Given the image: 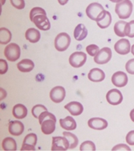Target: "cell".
Returning a JSON list of instances; mask_svg holds the SVG:
<instances>
[{"instance_id": "cell-15", "label": "cell", "mask_w": 134, "mask_h": 151, "mask_svg": "<svg viewBox=\"0 0 134 151\" xmlns=\"http://www.w3.org/2000/svg\"><path fill=\"white\" fill-rule=\"evenodd\" d=\"M64 109H67L72 116H79L84 111V106L82 105L81 103L78 101H72L67 103L64 106Z\"/></svg>"}, {"instance_id": "cell-37", "label": "cell", "mask_w": 134, "mask_h": 151, "mask_svg": "<svg viewBox=\"0 0 134 151\" xmlns=\"http://www.w3.org/2000/svg\"><path fill=\"white\" fill-rule=\"evenodd\" d=\"M8 70V64H7V62H6L5 60L3 59H1L0 60V74L1 75H3L7 72Z\"/></svg>"}, {"instance_id": "cell-6", "label": "cell", "mask_w": 134, "mask_h": 151, "mask_svg": "<svg viewBox=\"0 0 134 151\" xmlns=\"http://www.w3.org/2000/svg\"><path fill=\"white\" fill-rule=\"evenodd\" d=\"M87 60V55L83 52H75L69 57V64L73 68H80L84 66Z\"/></svg>"}, {"instance_id": "cell-1", "label": "cell", "mask_w": 134, "mask_h": 151, "mask_svg": "<svg viewBox=\"0 0 134 151\" xmlns=\"http://www.w3.org/2000/svg\"><path fill=\"white\" fill-rule=\"evenodd\" d=\"M106 12L104 6L98 3H90L86 8V15L90 19L96 22H98L106 14Z\"/></svg>"}, {"instance_id": "cell-41", "label": "cell", "mask_w": 134, "mask_h": 151, "mask_svg": "<svg viewBox=\"0 0 134 151\" xmlns=\"http://www.w3.org/2000/svg\"><path fill=\"white\" fill-rule=\"evenodd\" d=\"M58 1V3L62 5V6H64L65 4H67V2H68V0H57Z\"/></svg>"}, {"instance_id": "cell-32", "label": "cell", "mask_w": 134, "mask_h": 151, "mask_svg": "<svg viewBox=\"0 0 134 151\" xmlns=\"http://www.w3.org/2000/svg\"><path fill=\"white\" fill-rule=\"evenodd\" d=\"M40 14H43V15H46V12L45 10L41 7H39V6H36V7H34L31 10L30 12V19L31 21L32 20V19L35 17V15H40Z\"/></svg>"}, {"instance_id": "cell-20", "label": "cell", "mask_w": 134, "mask_h": 151, "mask_svg": "<svg viewBox=\"0 0 134 151\" xmlns=\"http://www.w3.org/2000/svg\"><path fill=\"white\" fill-rule=\"evenodd\" d=\"M40 32L39 31L33 27L28 28L25 32V38L27 40H28L30 43L35 44L37 43L40 40Z\"/></svg>"}, {"instance_id": "cell-28", "label": "cell", "mask_w": 134, "mask_h": 151, "mask_svg": "<svg viewBox=\"0 0 134 151\" xmlns=\"http://www.w3.org/2000/svg\"><path fill=\"white\" fill-rule=\"evenodd\" d=\"M63 135H64L69 142V144H70V148L71 150L72 149H75L78 145V142H79V140H78V137L75 135V134H72L70 132H67V131H64L63 133Z\"/></svg>"}, {"instance_id": "cell-26", "label": "cell", "mask_w": 134, "mask_h": 151, "mask_svg": "<svg viewBox=\"0 0 134 151\" xmlns=\"http://www.w3.org/2000/svg\"><path fill=\"white\" fill-rule=\"evenodd\" d=\"M0 36H1V40H0L1 45L7 44L8 43H10V41L11 40V32L6 27H1L0 28Z\"/></svg>"}, {"instance_id": "cell-18", "label": "cell", "mask_w": 134, "mask_h": 151, "mask_svg": "<svg viewBox=\"0 0 134 151\" xmlns=\"http://www.w3.org/2000/svg\"><path fill=\"white\" fill-rule=\"evenodd\" d=\"M87 77L89 79V81L92 82H101L103 81L105 78V73L104 71H102L100 68H95L91 70Z\"/></svg>"}, {"instance_id": "cell-5", "label": "cell", "mask_w": 134, "mask_h": 151, "mask_svg": "<svg viewBox=\"0 0 134 151\" xmlns=\"http://www.w3.org/2000/svg\"><path fill=\"white\" fill-rule=\"evenodd\" d=\"M70 148V144L68 140L64 136L53 137L52 143V151H66Z\"/></svg>"}, {"instance_id": "cell-30", "label": "cell", "mask_w": 134, "mask_h": 151, "mask_svg": "<svg viewBox=\"0 0 134 151\" xmlns=\"http://www.w3.org/2000/svg\"><path fill=\"white\" fill-rule=\"evenodd\" d=\"M47 108L45 107L44 105H36L32 108V113L34 117L39 119V115H40L41 113H43V112H44V111H47Z\"/></svg>"}, {"instance_id": "cell-34", "label": "cell", "mask_w": 134, "mask_h": 151, "mask_svg": "<svg viewBox=\"0 0 134 151\" xmlns=\"http://www.w3.org/2000/svg\"><path fill=\"white\" fill-rule=\"evenodd\" d=\"M47 118H51V119H53V120H55V121H56V118H55V115L52 114V113H49V112L47 110V111H44V112H43V113H41L40 115H39V123L41 124L44 120L47 119Z\"/></svg>"}, {"instance_id": "cell-33", "label": "cell", "mask_w": 134, "mask_h": 151, "mask_svg": "<svg viewBox=\"0 0 134 151\" xmlns=\"http://www.w3.org/2000/svg\"><path fill=\"white\" fill-rule=\"evenodd\" d=\"M126 36L129 38H134V20L128 22L126 25Z\"/></svg>"}, {"instance_id": "cell-43", "label": "cell", "mask_w": 134, "mask_h": 151, "mask_svg": "<svg viewBox=\"0 0 134 151\" xmlns=\"http://www.w3.org/2000/svg\"><path fill=\"white\" fill-rule=\"evenodd\" d=\"M110 2H112V3H120V2H121V1H123V0H109Z\"/></svg>"}, {"instance_id": "cell-29", "label": "cell", "mask_w": 134, "mask_h": 151, "mask_svg": "<svg viewBox=\"0 0 134 151\" xmlns=\"http://www.w3.org/2000/svg\"><path fill=\"white\" fill-rule=\"evenodd\" d=\"M96 150V145L91 141H85L80 146V151H95Z\"/></svg>"}, {"instance_id": "cell-25", "label": "cell", "mask_w": 134, "mask_h": 151, "mask_svg": "<svg viewBox=\"0 0 134 151\" xmlns=\"http://www.w3.org/2000/svg\"><path fill=\"white\" fill-rule=\"evenodd\" d=\"M128 22L125 20H119L114 25V32L119 37H125L126 36V25Z\"/></svg>"}, {"instance_id": "cell-16", "label": "cell", "mask_w": 134, "mask_h": 151, "mask_svg": "<svg viewBox=\"0 0 134 151\" xmlns=\"http://www.w3.org/2000/svg\"><path fill=\"white\" fill-rule=\"evenodd\" d=\"M8 131L13 136H19L24 133V124L19 121H12L9 123Z\"/></svg>"}, {"instance_id": "cell-36", "label": "cell", "mask_w": 134, "mask_h": 151, "mask_svg": "<svg viewBox=\"0 0 134 151\" xmlns=\"http://www.w3.org/2000/svg\"><path fill=\"white\" fill-rule=\"evenodd\" d=\"M125 69L127 73L134 75V58L129 60L125 64Z\"/></svg>"}, {"instance_id": "cell-8", "label": "cell", "mask_w": 134, "mask_h": 151, "mask_svg": "<svg viewBox=\"0 0 134 151\" xmlns=\"http://www.w3.org/2000/svg\"><path fill=\"white\" fill-rule=\"evenodd\" d=\"M32 23H34L37 28L41 31H48L51 28V23H50L47 15H35V17L32 19Z\"/></svg>"}, {"instance_id": "cell-2", "label": "cell", "mask_w": 134, "mask_h": 151, "mask_svg": "<svg viewBox=\"0 0 134 151\" xmlns=\"http://www.w3.org/2000/svg\"><path fill=\"white\" fill-rule=\"evenodd\" d=\"M133 9V6L130 0H123L117 3L115 6V12L120 19H127L131 16Z\"/></svg>"}, {"instance_id": "cell-11", "label": "cell", "mask_w": 134, "mask_h": 151, "mask_svg": "<svg viewBox=\"0 0 134 151\" xmlns=\"http://www.w3.org/2000/svg\"><path fill=\"white\" fill-rule=\"evenodd\" d=\"M66 96L65 88L62 86H55L50 92V98L54 103H61Z\"/></svg>"}, {"instance_id": "cell-10", "label": "cell", "mask_w": 134, "mask_h": 151, "mask_svg": "<svg viewBox=\"0 0 134 151\" xmlns=\"http://www.w3.org/2000/svg\"><path fill=\"white\" fill-rule=\"evenodd\" d=\"M37 143V136L35 134H27L24 137V142L22 144L21 151H31L35 150V145Z\"/></svg>"}, {"instance_id": "cell-4", "label": "cell", "mask_w": 134, "mask_h": 151, "mask_svg": "<svg viewBox=\"0 0 134 151\" xmlns=\"http://www.w3.org/2000/svg\"><path fill=\"white\" fill-rule=\"evenodd\" d=\"M21 49L20 47L17 44L11 43L6 45L4 49V55L9 61L15 62L20 58Z\"/></svg>"}, {"instance_id": "cell-44", "label": "cell", "mask_w": 134, "mask_h": 151, "mask_svg": "<svg viewBox=\"0 0 134 151\" xmlns=\"http://www.w3.org/2000/svg\"><path fill=\"white\" fill-rule=\"evenodd\" d=\"M131 53L134 55V44L133 45H132L131 47Z\"/></svg>"}, {"instance_id": "cell-35", "label": "cell", "mask_w": 134, "mask_h": 151, "mask_svg": "<svg viewBox=\"0 0 134 151\" xmlns=\"http://www.w3.org/2000/svg\"><path fill=\"white\" fill-rule=\"evenodd\" d=\"M11 5L15 8L19 9V10H22L25 7V2L24 0H10Z\"/></svg>"}, {"instance_id": "cell-45", "label": "cell", "mask_w": 134, "mask_h": 151, "mask_svg": "<svg viewBox=\"0 0 134 151\" xmlns=\"http://www.w3.org/2000/svg\"><path fill=\"white\" fill-rule=\"evenodd\" d=\"M6 2V0H1V6L4 5V3Z\"/></svg>"}, {"instance_id": "cell-38", "label": "cell", "mask_w": 134, "mask_h": 151, "mask_svg": "<svg viewBox=\"0 0 134 151\" xmlns=\"http://www.w3.org/2000/svg\"><path fill=\"white\" fill-rule=\"evenodd\" d=\"M113 151H131V149L128 147V145H125V144H118V145H115L113 148L112 149Z\"/></svg>"}, {"instance_id": "cell-42", "label": "cell", "mask_w": 134, "mask_h": 151, "mask_svg": "<svg viewBox=\"0 0 134 151\" xmlns=\"http://www.w3.org/2000/svg\"><path fill=\"white\" fill-rule=\"evenodd\" d=\"M129 116H130V119L132 120V122H134V109L131 110V112H130V114H129Z\"/></svg>"}, {"instance_id": "cell-9", "label": "cell", "mask_w": 134, "mask_h": 151, "mask_svg": "<svg viewBox=\"0 0 134 151\" xmlns=\"http://www.w3.org/2000/svg\"><path fill=\"white\" fill-rule=\"evenodd\" d=\"M106 100L110 105H118L123 101L122 93L117 88H113L108 91L106 94Z\"/></svg>"}, {"instance_id": "cell-14", "label": "cell", "mask_w": 134, "mask_h": 151, "mask_svg": "<svg viewBox=\"0 0 134 151\" xmlns=\"http://www.w3.org/2000/svg\"><path fill=\"white\" fill-rule=\"evenodd\" d=\"M87 125L95 130H103L108 127V122L101 117H92L88 120Z\"/></svg>"}, {"instance_id": "cell-17", "label": "cell", "mask_w": 134, "mask_h": 151, "mask_svg": "<svg viewBox=\"0 0 134 151\" xmlns=\"http://www.w3.org/2000/svg\"><path fill=\"white\" fill-rule=\"evenodd\" d=\"M55 122L56 121L51 118H47L43 121L41 123V131L45 135H49L54 133L55 130Z\"/></svg>"}, {"instance_id": "cell-21", "label": "cell", "mask_w": 134, "mask_h": 151, "mask_svg": "<svg viewBox=\"0 0 134 151\" xmlns=\"http://www.w3.org/2000/svg\"><path fill=\"white\" fill-rule=\"evenodd\" d=\"M35 64L32 60L29 59H24L19 61L17 64L18 69L22 73H29L31 71L34 69Z\"/></svg>"}, {"instance_id": "cell-31", "label": "cell", "mask_w": 134, "mask_h": 151, "mask_svg": "<svg viewBox=\"0 0 134 151\" xmlns=\"http://www.w3.org/2000/svg\"><path fill=\"white\" fill-rule=\"evenodd\" d=\"M99 47L96 44H90V45L86 47V52L91 56H95L97 53L99 52Z\"/></svg>"}, {"instance_id": "cell-3", "label": "cell", "mask_w": 134, "mask_h": 151, "mask_svg": "<svg viewBox=\"0 0 134 151\" xmlns=\"http://www.w3.org/2000/svg\"><path fill=\"white\" fill-rule=\"evenodd\" d=\"M71 44V38L66 32H61L56 35L54 41L55 49L59 52H64L68 48Z\"/></svg>"}, {"instance_id": "cell-23", "label": "cell", "mask_w": 134, "mask_h": 151, "mask_svg": "<svg viewBox=\"0 0 134 151\" xmlns=\"http://www.w3.org/2000/svg\"><path fill=\"white\" fill-rule=\"evenodd\" d=\"M87 35V29L83 23H79L74 30V38L76 40L81 41Z\"/></svg>"}, {"instance_id": "cell-40", "label": "cell", "mask_w": 134, "mask_h": 151, "mask_svg": "<svg viewBox=\"0 0 134 151\" xmlns=\"http://www.w3.org/2000/svg\"><path fill=\"white\" fill-rule=\"evenodd\" d=\"M0 90H1V98H0V100H1V101H3V99L6 97V92L4 90L3 88H1V89H0Z\"/></svg>"}, {"instance_id": "cell-27", "label": "cell", "mask_w": 134, "mask_h": 151, "mask_svg": "<svg viewBox=\"0 0 134 151\" xmlns=\"http://www.w3.org/2000/svg\"><path fill=\"white\" fill-rule=\"evenodd\" d=\"M112 23V15H111L110 12H108V11L106 12V14L104 17L98 22H96L97 26L99 27L101 29H105L111 25Z\"/></svg>"}, {"instance_id": "cell-7", "label": "cell", "mask_w": 134, "mask_h": 151, "mask_svg": "<svg viewBox=\"0 0 134 151\" xmlns=\"http://www.w3.org/2000/svg\"><path fill=\"white\" fill-rule=\"evenodd\" d=\"M112 55H113L112 50L109 47H103L102 49L100 50L99 52L94 56V61L97 64H105L110 61Z\"/></svg>"}, {"instance_id": "cell-24", "label": "cell", "mask_w": 134, "mask_h": 151, "mask_svg": "<svg viewBox=\"0 0 134 151\" xmlns=\"http://www.w3.org/2000/svg\"><path fill=\"white\" fill-rule=\"evenodd\" d=\"M2 148L5 151H15L17 150V144L14 138L7 137L3 140Z\"/></svg>"}, {"instance_id": "cell-19", "label": "cell", "mask_w": 134, "mask_h": 151, "mask_svg": "<svg viewBox=\"0 0 134 151\" xmlns=\"http://www.w3.org/2000/svg\"><path fill=\"white\" fill-rule=\"evenodd\" d=\"M59 125L62 129L67 131L74 130L76 129V121L71 116H67L65 118L59 120Z\"/></svg>"}, {"instance_id": "cell-39", "label": "cell", "mask_w": 134, "mask_h": 151, "mask_svg": "<svg viewBox=\"0 0 134 151\" xmlns=\"http://www.w3.org/2000/svg\"><path fill=\"white\" fill-rule=\"evenodd\" d=\"M125 140L126 142L128 143V145H134V130L128 132V134L126 135Z\"/></svg>"}, {"instance_id": "cell-12", "label": "cell", "mask_w": 134, "mask_h": 151, "mask_svg": "<svg viewBox=\"0 0 134 151\" xmlns=\"http://www.w3.org/2000/svg\"><path fill=\"white\" fill-rule=\"evenodd\" d=\"M114 49L120 55H127L131 51V44L127 39H120L115 44Z\"/></svg>"}, {"instance_id": "cell-13", "label": "cell", "mask_w": 134, "mask_h": 151, "mask_svg": "<svg viewBox=\"0 0 134 151\" xmlns=\"http://www.w3.org/2000/svg\"><path fill=\"white\" fill-rule=\"evenodd\" d=\"M128 79L126 73L121 71H118L115 73L112 76V83L117 88L125 87L128 84Z\"/></svg>"}, {"instance_id": "cell-22", "label": "cell", "mask_w": 134, "mask_h": 151, "mask_svg": "<svg viewBox=\"0 0 134 151\" xmlns=\"http://www.w3.org/2000/svg\"><path fill=\"white\" fill-rule=\"evenodd\" d=\"M13 116L17 119H24L27 116V109L25 105L22 104H17L12 109Z\"/></svg>"}]
</instances>
